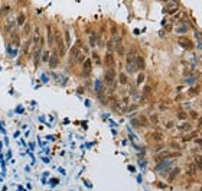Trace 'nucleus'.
I'll return each mask as SVG.
<instances>
[{
  "instance_id": "b1692460",
  "label": "nucleus",
  "mask_w": 202,
  "mask_h": 191,
  "mask_svg": "<svg viewBox=\"0 0 202 191\" xmlns=\"http://www.w3.org/2000/svg\"><path fill=\"white\" fill-rule=\"evenodd\" d=\"M95 42H97V36L93 33V35L90 36V44H91V46H94V45H95Z\"/></svg>"
},
{
  "instance_id": "4be33fe9",
  "label": "nucleus",
  "mask_w": 202,
  "mask_h": 191,
  "mask_svg": "<svg viewBox=\"0 0 202 191\" xmlns=\"http://www.w3.org/2000/svg\"><path fill=\"white\" fill-rule=\"evenodd\" d=\"M199 90H201L199 87H193V88H189V91H188V93L191 94V96H197V94L199 93Z\"/></svg>"
},
{
  "instance_id": "f8f14e48",
  "label": "nucleus",
  "mask_w": 202,
  "mask_h": 191,
  "mask_svg": "<svg viewBox=\"0 0 202 191\" xmlns=\"http://www.w3.org/2000/svg\"><path fill=\"white\" fill-rule=\"evenodd\" d=\"M27 19H26V15L23 13V12H20L19 15H17V17H16V26H19V28H22L23 25H25V22H26Z\"/></svg>"
},
{
  "instance_id": "ddd939ff",
  "label": "nucleus",
  "mask_w": 202,
  "mask_h": 191,
  "mask_svg": "<svg viewBox=\"0 0 202 191\" xmlns=\"http://www.w3.org/2000/svg\"><path fill=\"white\" fill-rule=\"evenodd\" d=\"M10 12H12V7L9 5L0 6V19H2V17H5V16H7Z\"/></svg>"
},
{
  "instance_id": "c9c22d12",
  "label": "nucleus",
  "mask_w": 202,
  "mask_h": 191,
  "mask_svg": "<svg viewBox=\"0 0 202 191\" xmlns=\"http://www.w3.org/2000/svg\"><path fill=\"white\" fill-rule=\"evenodd\" d=\"M198 126H202V117L199 119V122H198Z\"/></svg>"
},
{
  "instance_id": "f03ea898",
  "label": "nucleus",
  "mask_w": 202,
  "mask_h": 191,
  "mask_svg": "<svg viewBox=\"0 0 202 191\" xmlns=\"http://www.w3.org/2000/svg\"><path fill=\"white\" fill-rule=\"evenodd\" d=\"M80 54H81V42L78 41V42L69 49V61H71V62H75Z\"/></svg>"
},
{
  "instance_id": "393cba45",
  "label": "nucleus",
  "mask_w": 202,
  "mask_h": 191,
  "mask_svg": "<svg viewBox=\"0 0 202 191\" xmlns=\"http://www.w3.org/2000/svg\"><path fill=\"white\" fill-rule=\"evenodd\" d=\"M176 32L178 33H183V32H188V26H180L176 29Z\"/></svg>"
},
{
  "instance_id": "2f4dec72",
  "label": "nucleus",
  "mask_w": 202,
  "mask_h": 191,
  "mask_svg": "<svg viewBox=\"0 0 202 191\" xmlns=\"http://www.w3.org/2000/svg\"><path fill=\"white\" fill-rule=\"evenodd\" d=\"M180 129H182V130H189V129H191V125H182Z\"/></svg>"
},
{
  "instance_id": "a878e982",
  "label": "nucleus",
  "mask_w": 202,
  "mask_h": 191,
  "mask_svg": "<svg viewBox=\"0 0 202 191\" xmlns=\"http://www.w3.org/2000/svg\"><path fill=\"white\" fill-rule=\"evenodd\" d=\"M115 49H117L119 55H124V49H123V46H121V45H117V46H115Z\"/></svg>"
},
{
  "instance_id": "72a5a7b5",
  "label": "nucleus",
  "mask_w": 202,
  "mask_h": 191,
  "mask_svg": "<svg viewBox=\"0 0 202 191\" xmlns=\"http://www.w3.org/2000/svg\"><path fill=\"white\" fill-rule=\"evenodd\" d=\"M191 116H192V119H198V113H197V112H191Z\"/></svg>"
},
{
  "instance_id": "39448f33",
  "label": "nucleus",
  "mask_w": 202,
  "mask_h": 191,
  "mask_svg": "<svg viewBox=\"0 0 202 191\" xmlns=\"http://www.w3.org/2000/svg\"><path fill=\"white\" fill-rule=\"evenodd\" d=\"M91 71H93V61L84 60V62H82V75H90Z\"/></svg>"
},
{
  "instance_id": "dca6fc26",
  "label": "nucleus",
  "mask_w": 202,
  "mask_h": 191,
  "mask_svg": "<svg viewBox=\"0 0 202 191\" xmlns=\"http://www.w3.org/2000/svg\"><path fill=\"white\" fill-rule=\"evenodd\" d=\"M134 65H136V68H139V70H143V68H144V58H143V57H136Z\"/></svg>"
},
{
  "instance_id": "cd10ccee",
  "label": "nucleus",
  "mask_w": 202,
  "mask_h": 191,
  "mask_svg": "<svg viewBox=\"0 0 202 191\" xmlns=\"http://www.w3.org/2000/svg\"><path fill=\"white\" fill-rule=\"evenodd\" d=\"M178 174H179V168L173 169V171H172V175H170V180H173V178H175V175H178Z\"/></svg>"
},
{
  "instance_id": "7c9ffc66",
  "label": "nucleus",
  "mask_w": 202,
  "mask_h": 191,
  "mask_svg": "<svg viewBox=\"0 0 202 191\" xmlns=\"http://www.w3.org/2000/svg\"><path fill=\"white\" fill-rule=\"evenodd\" d=\"M150 93H152V87H149V86H146V87H144V94L147 96V94H150Z\"/></svg>"
},
{
  "instance_id": "c756f323",
  "label": "nucleus",
  "mask_w": 202,
  "mask_h": 191,
  "mask_svg": "<svg viewBox=\"0 0 202 191\" xmlns=\"http://www.w3.org/2000/svg\"><path fill=\"white\" fill-rule=\"evenodd\" d=\"M153 139H156V141H162V135H160V133H154V135H153Z\"/></svg>"
},
{
  "instance_id": "aec40b11",
  "label": "nucleus",
  "mask_w": 202,
  "mask_h": 191,
  "mask_svg": "<svg viewBox=\"0 0 202 191\" xmlns=\"http://www.w3.org/2000/svg\"><path fill=\"white\" fill-rule=\"evenodd\" d=\"M119 78H120V84H123V86H126L127 83H129V80H127V75L124 74V72H121L120 75H119Z\"/></svg>"
},
{
  "instance_id": "473e14b6",
  "label": "nucleus",
  "mask_w": 202,
  "mask_h": 191,
  "mask_svg": "<svg viewBox=\"0 0 202 191\" xmlns=\"http://www.w3.org/2000/svg\"><path fill=\"white\" fill-rule=\"evenodd\" d=\"M178 117H179L180 120H185L186 119V113H179V115H178Z\"/></svg>"
},
{
  "instance_id": "f3484780",
  "label": "nucleus",
  "mask_w": 202,
  "mask_h": 191,
  "mask_svg": "<svg viewBox=\"0 0 202 191\" xmlns=\"http://www.w3.org/2000/svg\"><path fill=\"white\" fill-rule=\"evenodd\" d=\"M49 57H51V51L49 49H45V51H42V54H41V61L42 62H48L49 61Z\"/></svg>"
},
{
  "instance_id": "4468645a",
  "label": "nucleus",
  "mask_w": 202,
  "mask_h": 191,
  "mask_svg": "<svg viewBox=\"0 0 202 191\" xmlns=\"http://www.w3.org/2000/svg\"><path fill=\"white\" fill-rule=\"evenodd\" d=\"M10 35H12V36H10V38H12V44H15L16 46H20V33L13 31Z\"/></svg>"
},
{
  "instance_id": "9b49d317",
  "label": "nucleus",
  "mask_w": 202,
  "mask_h": 191,
  "mask_svg": "<svg viewBox=\"0 0 202 191\" xmlns=\"http://www.w3.org/2000/svg\"><path fill=\"white\" fill-rule=\"evenodd\" d=\"M104 62H105V65L107 67H111L115 64V60H114V55L111 54V52H108V54H105V57H104Z\"/></svg>"
},
{
  "instance_id": "0eeeda50",
  "label": "nucleus",
  "mask_w": 202,
  "mask_h": 191,
  "mask_svg": "<svg viewBox=\"0 0 202 191\" xmlns=\"http://www.w3.org/2000/svg\"><path fill=\"white\" fill-rule=\"evenodd\" d=\"M178 44L182 45L185 49H192V48H193V42H192L189 38H186V36H179V39H178Z\"/></svg>"
},
{
  "instance_id": "f257e3e1",
  "label": "nucleus",
  "mask_w": 202,
  "mask_h": 191,
  "mask_svg": "<svg viewBox=\"0 0 202 191\" xmlns=\"http://www.w3.org/2000/svg\"><path fill=\"white\" fill-rule=\"evenodd\" d=\"M54 39H55V44H56V51H58L56 54L59 55V57H64L65 55V51H66V45L64 42V36L56 29L54 31Z\"/></svg>"
},
{
  "instance_id": "412c9836",
  "label": "nucleus",
  "mask_w": 202,
  "mask_h": 191,
  "mask_svg": "<svg viewBox=\"0 0 202 191\" xmlns=\"http://www.w3.org/2000/svg\"><path fill=\"white\" fill-rule=\"evenodd\" d=\"M195 167L202 169V156H197V158H195Z\"/></svg>"
},
{
  "instance_id": "a211bd4d",
  "label": "nucleus",
  "mask_w": 202,
  "mask_h": 191,
  "mask_svg": "<svg viewBox=\"0 0 202 191\" xmlns=\"http://www.w3.org/2000/svg\"><path fill=\"white\" fill-rule=\"evenodd\" d=\"M30 45H32V39H29L27 38L26 41H25V44H23V54H27L29 52V48H30Z\"/></svg>"
},
{
  "instance_id": "e433bc0d",
  "label": "nucleus",
  "mask_w": 202,
  "mask_h": 191,
  "mask_svg": "<svg viewBox=\"0 0 202 191\" xmlns=\"http://www.w3.org/2000/svg\"><path fill=\"white\" fill-rule=\"evenodd\" d=\"M0 6H2V3H0Z\"/></svg>"
},
{
  "instance_id": "1a4fd4ad",
  "label": "nucleus",
  "mask_w": 202,
  "mask_h": 191,
  "mask_svg": "<svg viewBox=\"0 0 202 191\" xmlns=\"http://www.w3.org/2000/svg\"><path fill=\"white\" fill-rule=\"evenodd\" d=\"M46 33H48V46H49V48H54V42H55V39H54V29H52V26H51V25H48V26H46Z\"/></svg>"
},
{
  "instance_id": "20e7f679",
  "label": "nucleus",
  "mask_w": 202,
  "mask_h": 191,
  "mask_svg": "<svg viewBox=\"0 0 202 191\" xmlns=\"http://www.w3.org/2000/svg\"><path fill=\"white\" fill-rule=\"evenodd\" d=\"M115 75H117V74H115L114 70H113V68H108V70L105 71V74H104V80H105L107 84L111 86V84L115 81Z\"/></svg>"
},
{
  "instance_id": "5701e85b",
  "label": "nucleus",
  "mask_w": 202,
  "mask_h": 191,
  "mask_svg": "<svg viewBox=\"0 0 202 191\" xmlns=\"http://www.w3.org/2000/svg\"><path fill=\"white\" fill-rule=\"evenodd\" d=\"M139 125H143V126L147 125V120H146L144 116H140V117H139Z\"/></svg>"
},
{
  "instance_id": "7ed1b4c3",
  "label": "nucleus",
  "mask_w": 202,
  "mask_h": 191,
  "mask_svg": "<svg viewBox=\"0 0 202 191\" xmlns=\"http://www.w3.org/2000/svg\"><path fill=\"white\" fill-rule=\"evenodd\" d=\"M16 28V20L15 19H7L6 23L3 25V32L5 33H12Z\"/></svg>"
},
{
  "instance_id": "6ab92c4d",
  "label": "nucleus",
  "mask_w": 202,
  "mask_h": 191,
  "mask_svg": "<svg viewBox=\"0 0 202 191\" xmlns=\"http://www.w3.org/2000/svg\"><path fill=\"white\" fill-rule=\"evenodd\" d=\"M64 42H65L66 46H69V44H71V36H69V31H65V32H64Z\"/></svg>"
},
{
  "instance_id": "4c0bfd02",
  "label": "nucleus",
  "mask_w": 202,
  "mask_h": 191,
  "mask_svg": "<svg viewBox=\"0 0 202 191\" xmlns=\"http://www.w3.org/2000/svg\"><path fill=\"white\" fill-rule=\"evenodd\" d=\"M201 191H202V188H201Z\"/></svg>"
},
{
  "instance_id": "bb28decb",
  "label": "nucleus",
  "mask_w": 202,
  "mask_h": 191,
  "mask_svg": "<svg viewBox=\"0 0 202 191\" xmlns=\"http://www.w3.org/2000/svg\"><path fill=\"white\" fill-rule=\"evenodd\" d=\"M143 81H144V74H139V77H137V84H142Z\"/></svg>"
},
{
  "instance_id": "423d86ee",
  "label": "nucleus",
  "mask_w": 202,
  "mask_h": 191,
  "mask_svg": "<svg viewBox=\"0 0 202 191\" xmlns=\"http://www.w3.org/2000/svg\"><path fill=\"white\" fill-rule=\"evenodd\" d=\"M178 7H179V3H178V0H172V2H169L168 5L165 6L163 12H165V13H173V12L178 10Z\"/></svg>"
},
{
  "instance_id": "9d476101",
  "label": "nucleus",
  "mask_w": 202,
  "mask_h": 191,
  "mask_svg": "<svg viewBox=\"0 0 202 191\" xmlns=\"http://www.w3.org/2000/svg\"><path fill=\"white\" fill-rule=\"evenodd\" d=\"M59 55L56 54H51V57H49V61H48V64H49V67L51 68H55V67H58V64H59Z\"/></svg>"
},
{
  "instance_id": "6e6552de",
  "label": "nucleus",
  "mask_w": 202,
  "mask_h": 191,
  "mask_svg": "<svg viewBox=\"0 0 202 191\" xmlns=\"http://www.w3.org/2000/svg\"><path fill=\"white\" fill-rule=\"evenodd\" d=\"M30 33H32V23L29 22V20H26V22H25V25L22 26V35H23V38H29V36H30Z\"/></svg>"
},
{
  "instance_id": "f704fd0d",
  "label": "nucleus",
  "mask_w": 202,
  "mask_h": 191,
  "mask_svg": "<svg viewBox=\"0 0 202 191\" xmlns=\"http://www.w3.org/2000/svg\"><path fill=\"white\" fill-rule=\"evenodd\" d=\"M93 57H94V60H95V62H100V57H98V55H97V54H94Z\"/></svg>"
},
{
  "instance_id": "c85d7f7f",
  "label": "nucleus",
  "mask_w": 202,
  "mask_h": 191,
  "mask_svg": "<svg viewBox=\"0 0 202 191\" xmlns=\"http://www.w3.org/2000/svg\"><path fill=\"white\" fill-rule=\"evenodd\" d=\"M150 120H152L153 123L156 125V123H158V122H159V119H158V115H152V116H150Z\"/></svg>"
},
{
  "instance_id": "2eb2a0df",
  "label": "nucleus",
  "mask_w": 202,
  "mask_h": 191,
  "mask_svg": "<svg viewBox=\"0 0 202 191\" xmlns=\"http://www.w3.org/2000/svg\"><path fill=\"white\" fill-rule=\"evenodd\" d=\"M186 174L189 175V177H195L197 175V167H195V164H188V167H186Z\"/></svg>"
}]
</instances>
